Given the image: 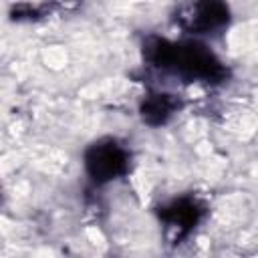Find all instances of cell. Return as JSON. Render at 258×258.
<instances>
[{
  "mask_svg": "<svg viewBox=\"0 0 258 258\" xmlns=\"http://www.w3.org/2000/svg\"><path fill=\"white\" fill-rule=\"evenodd\" d=\"M141 54L149 67L171 75L181 83L218 87L230 79V69L200 40H169L157 34H147L141 42Z\"/></svg>",
  "mask_w": 258,
  "mask_h": 258,
  "instance_id": "1",
  "label": "cell"
},
{
  "mask_svg": "<svg viewBox=\"0 0 258 258\" xmlns=\"http://www.w3.org/2000/svg\"><path fill=\"white\" fill-rule=\"evenodd\" d=\"M83 165L95 187L121 179L131 169V151L117 137H101L83 153Z\"/></svg>",
  "mask_w": 258,
  "mask_h": 258,
  "instance_id": "2",
  "label": "cell"
},
{
  "mask_svg": "<svg viewBox=\"0 0 258 258\" xmlns=\"http://www.w3.org/2000/svg\"><path fill=\"white\" fill-rule=\"evenodd\" d=\"M208 212V204L194 194L177 196L155 208V216L173 244H181L189 238V234H194V230L206 220Z\"/></svg>",
  "mask_w": 258,
  "mask_h": 258,
  "instance_id": "3",
  "label": "cell"
},
{
  "mask_svg": "<svg viewBox=\"0 0 258 258\" xmlns=\"http://www.w3.org/2000/svg\"><path fill=\"white\" fill-rule=\"evenodd\" d=\"M232 14L226 0H191L175 14V24L194 36L220 34L230 26Z\"/></svg>",
  "mask_w": 258,
  "mask_h": 258,
  "instance_id": "4",
  "label": "cell"
},
{
  "mask_svg": "<svg viewBox=\"0 0 258 258\" xmlns=\"http://www.w3.org/2000/svg\"><path fill=\"white\" fill-rule=\"evenodd\" d=\"M183 107V101L165 91H147L143 99L139 101V117L149 127H161L165 125L179 109Z\"/></svg>",
  "mask_w": 258,
  "mask_h": 258,
  "instance_id": "5",
  "label": "cell"
},
{
  "mask_svg": "<svg viewBox=\"0 0 258 258\" xmlns=\"http://www.w3.org/2000/svg\"><path fill=\"white\" fill-rule=\"evenodd\" d=\"M46 6H32V4H18L10 10V18L12 20H36L40 16H44Z\"/></svg>",
  "mask_w": 258,
  "mask_h": 258,
  "instance_id": "6",
  "label": "cell"
}]
</instances>
